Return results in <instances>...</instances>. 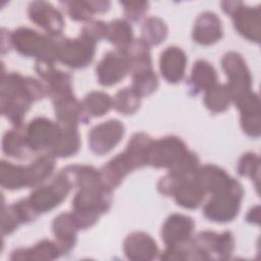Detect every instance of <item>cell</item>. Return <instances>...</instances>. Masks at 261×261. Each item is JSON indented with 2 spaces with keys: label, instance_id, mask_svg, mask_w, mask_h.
<instances>
[{
  "label": "cell",
  "instance_id": "9c48e42d",
  "mask_svg": "<svg viewBox=\"0 0 261 261\" xmlns=\"http://www.w3.org/2000/svg\"><path fill=\"white\" fill-rule=\"evenodd\" d=\"M23 129L31 151L49 152L60 135L61 124L46 117H36Z\"/></svg>",
  "mask_w": 261,
  "mask_h": 261
},
{
  "label": "cell",
  "instance_id": "d6a6232c",
  "mask_svg": "<svg viewBox=\"0 0 261 261\" xmlns=\"http://www.w3.org/2000/svg\"><path fill=\"white\" fill-rule=\"evenodd\" d=\"M84 113L89 120L91 117H99L106 114L113 107L112 98L105 92L92 91L82 101Z\"/></svg>",
  "mask_w": 261,
  "mask_h": 261
},
{
  "label": "cell",
  "instance_id": "484cf974",
  "mask_svg": "<svg viewBox=\"0 0 261 261\" xmlns=\"http://www.w3.org/2000/svg\"><path fill=\"white\" fill-rule=\"evenodd\" d=\"M217 84V72L212 64L204 59L197 60L192 68L189 80L190 91L193 94H199Z\"/></svg>",
  "mask_w": 261,
  "mask_h": 261
},
{
  "label": "cell",
  "instance_id": "44dd1931",
  "mask_svg": "<svg viewBox=\"0 0 261 261\" xmlns=\"http://www.w3.org/2000/svg\"><path fill=\"white\" fill-rule=\"evenodd\" d=\"M79 229L80 227L72 213L62 212L54 218L52 230L55 236V242L63 255L69 253L74 247Z\"/></svg>",
  "mask_w": 261,
  "mask_h": 261
},
{
  "label": "cell",
  "instance_id": "7402d4cb",
  "mask_svg": "<svg viewBox=\"0 0 261 261\" xmlns=\"http://www.w3.org/2000/svg\"><path fill=\"white\" fill-rule=\"evenodd\" d=\"M134 170L123 152L117 154L107 163H105L98 171L102 185L112 191L117 188L123 178Z\"/></svg>",
  "mask_w": 261,
  "mask_h": 261
},
{
  "label": "cell",
  "instance_id": "3957f363",
  "mask_svg": "<svg viewBox=\"0 0 261 261\" xmlns=\"http://www.w3.org/2000/svg\"><path fill=\"white\" fill-rule=\"evenodd\" d=\"M56 39L27 27L17 28L10 33L11 47L19 54L53 63L57 60Z\"/></svg>",
  "mask_w": 261,
  "mask_h": 261
},
{
  "label": "cell",
  "instance_id": "e0dca14e",
  "mask_svg": "<svg viewBox=\"0 0 261 261\" xmlns=\"http://www.w3.org/2000/svg\"><path fill=\"white\" fill-rule=\"evenodd\" d=\"M222 34V23L218 15L211 11H205L197 17L192 37L196 43L208 46L219 41Z\"/></svg>",
  "mask_w": 261,
  "mask_h": 261
},
{
  "label": "cell",
  "instance_id": "8d00e7d4",
  "mask_svg": "<svg viewBox=\"0 0 261 261\" xmlns=\"http://www.w3.org/2000/svg\"><path fill=\"white\" fill-rule=\"evenodd\" d=\"M112 100L113 108L124 115L134 114L141 105V97L132 89V87L120 89Z\"/></svg>",
  "mask_w": 261,
  "mask_h": 261
},
{
  "label": "cell",
  "instance_id": "836d02e7",
  "mask_svg": "<svg viewBox=\"0 0 261 261\" xmlns=\"http://www.w3.org/2000/svg\"><path fill=\"white\" fill-rule=\"evenodd\" d=\"M55 167V157L49 153L39 156L30 165H27L30 187H35L47 179Z\"/></svg>",
  "mask_w": 261,
  "mask_h": 261
},
{
  "label": "cell",
  "instance_id": "cb8c5ba5",
  "mask_svg": "<svg viewBox=\"0 0 261 261\" xmlns=\"http://www.w3.org/2000/svg\"><path fill=\"white\" fill-rule=\"evenodd\" d=\"M153 141V138L142 132L134 134L129 139L123 154L128 159L134 170L148 165L149 152Z\"/></svg>",
  "mask_w": 261,
  "mask_h": 261
},
{
  "label": "cell",
  "instance_id": "ffe728a7",
  "mask_svg": "<svg viewBox=\"0 0 261 261\" xmlns=\"http://www.w3.org/2000/svg\"><path fill=\"white\" fill-rule=\"evenodd\" d=\"M194 179L206 194L213 195L228 188L234 178L224 169L213 164H206L199 166L194 174Z\"/></svg>",
  "mask_w": 261,
  "mask_h": 261
},
{
  "label": "cell",
  "instance_id": "7c38bea8",
  "mask_svg": "<svg viewBox=\"0 0 261 261\" xmlns=\"http://www.w3.org/2000/svg\"><path fill=\"white\" fill-rule=\"evenodd\" d=\"M30 19L42 28L48 36L58 38L64 29V19L61 12L46 1H33L28 6Z\"/></svg>",
  "mask_w": 261,
  "mask_h": 261
},
{
  "label": "cell",
  "instance_id": "9a60e30c",
  "mask_svg": "<svg viewBox=\"0 0 261 261\" xmlns=\"http://www.w3.org/2000/svg\"><path fill=\"white\" fill-rule=\"evenodd\" d=\"M123 252L129 260L149 261L156 258L158 247L156 241L150 234L143 231H134L125 238Z\"/></svg>",
  "mask_w": 261,
  "mask_h": 261
},
{
  "label": "cell",
  "instance_id": "f1b7e54d",
  "mask_svg": "<svg viewBox=\"0 0 261 261\" xmlns=\"http://www.w3.org/2000/svg\"><path fill=\"white\" fill-rule=\"evenodd\" d=\"M80 147L81 139L77 127H68L61 125L60 135L56 143L48 153L55 158H66L76 154L80 150Z\"/></svg>",
  "mask_w": 261,
  "mask_h": 261
},
{
  "label": "cell",
  "instance_id": "4dcf8cb0",
  "mask_svg": "<svg viewBox=\"0 0 261 261\" xmlns=\"http://www.w3.org/2000/svg\"><path fill=\"white\" fill-rule=\"evenodd\" d=\"M106 39L115 46V49L125 50L135 40L133 28L128 20L116 18L107 23Z\"/></svg>",
  "mask_w": 261,
  "mask_h": 261
},
{
  "label": "cell",
  "instance_id": "2e32d148",
  "mask_svg": "<svg viewBox=\"0 0 261 261\" xmlns=\"http://www.w3.org/2000/svg\"><path fill=\"white\" fill-rule=\"evenodd\" d=\"M57 122L68 127H77L80 122L87 123L88 119L84 113L82 102L69 93L52 99Z\"/></svg>",
  "mask_w": 261,
  "mask_h": 261
},
{
  "label": "cell",
  "instance_id": "277c9868",
  "mask_svg": "<svg viewBox=\"0 0 261 261\" xmlns=\"http://www.w3.org/2000/svg\"><path fill=\"white\" fill-rule=\"evenodd\" d=\"M244 196L242 185L233 179L228 188L211 195L203 208L204 216L214 222L224 223L233 220L239 214Z\"/></svg>",
  "mask_w": 261,
  "mask_h": 261
},
{
  "label": "cell",
  "instance_id": "ac0fdd59",
  "mask_svg": "<svg viewBox=\"0 0 261 261\" xmlns=\"http://www.w3.org/2000/svg\"><path fill=\"white\" fill-rule=\"evenodd\" d=\"M187 62V55L180 48L176 46L167 47L160 55L159 67L161 75L170 84L180 82L185 75Z\"/></svg>",
  "mask_w": 261,
  "mask_h": 261
},
{
  "label": "cell",
  "instance_id": "ba28073f",
  "mask_svg": "<svg viewBox=\"0 0 261 261\" xmlns=\"http://www.w3.org/2000/svg\"><path fill=\"white\" fill-rule=\"evenodd\" d=\"M189 151L185 142L175 136H166L154 140L148 158V165L169 169Z\"/></svg>",
  "mask_w": 261,
  "mask_h": 261
},
{
  "label": "cell",
  "instance_id": "e575fe53",
  "mask_svg": "<svg viewBox=\"0 0 261 261\" xmlns=\"http://www.w3.org/2000/svg\"><path fill=\"white\" fill-rule=\"evenodd\" d=\"M205 107L213 113L225 111L231 102V96L226 85L215 84L205 91L203 99Z\"/></svg>",
  "mask_w": 261,
  "mask_h": 261
},
{
  "label": "cell",
  "instance_id": "b9f144b4",
  "mask_svg": "<svg viewBox=\"0 0 261 261\" xmlns=\"http://www.w3.org/2000/svg\"><path fill=\"white\" fill-rule=\"evenodd\" d=\"M123 6V14L128 20L138 21L147 12L149 2L146 1H127L120 2Z\"/></svg>",
  "mask_w": 261,
  "mask_h": 261
},
{
  "label": "cell",
  "instance_id": "6da1fadb",
  "mask_svg": "<svg viewBox=\"0 0 261 261\" xmlns=\"http://www.w3.org/2000/svg\"><path fill=\"white\" fill-rule=\"evenodd\" d=\"M48 96L43 82L22 76L18 72L3 71L1 77V113L15 127H21L31 104Z\"/></svg>",
  "mask_w": 261,
  "mask_h": 261
},
{
  "label": "cell",
  "instance_id": "603a6c76",
  "mask_svg": "<svg viewBox=\"0 0 261 261\" xmlns=\"http://www.w3.org/2000/svg\"><path fill=\"white\" fill-rule=\"evenodd\" d=\"M62 254L56 242L50 240H42L32 248H20L11 252V260H38L47 261L54 260Z\"/></svg>",
  "mask_w": 261,
  "mask_h": 261
},
{
  "label": "cell",
  "instance_id": "d6986e66",
  "mask_svg": "<svg viewBox=\"0 0 261 261\" xmlns=\"http://www.w3.org/2000/svg\"><path fill=\"white\" fill-rule=\"evenodd\" d=\"M38 213L30 205L28 199H21L9 206L2 207V234H9L20 224L35 220Z\"/></svg>",
  "mask_w": 261,
  "mask_h": 261
},
{
  "label": "cell",
  "instance_id": "60d3db41",
  "mask_svg": "<svg viewBox=\"0 0 261 261\" xmlns=\"http://www.w3.org/2000/svg\"><path fill=\"white\" fill-rule=\"evenodd\" d=\"M81 34L87 38L99 42L101 39H106L107 35V23L102 20H91L88 21L81 30Z\"/></svg>",
  "mask_w": 261,
  "mask_h": 261
},
{
  "label": "cell",
  "instance_id": "1f68e13d",
  "mask_svg": "<svg viewBox=\"0 0 261 261\" xmlns=\"http://www.w3.org/2000/svg\"><path fill=\"white\" fill-rule=\"evenodd\" d=\"M2 150L4 154L9 157L17 159L25 158L31 150L27 143L24 129H21L20 127H14L7 130L3 136Z\"/></svg>",
  "mask_w": 261,
  "mask_h": 261
},
{
  "label": "cell",
  "instance_id": "5bb4252c",
  "mask_svg": "<svg viewBox=\"0 0 261 261\" xmlns=\"http://www.w3.org/2000/svg\"><path fill=\"white\" fill-rule=\"evenodd\" d=\"M195 222L192 217L180 213H172L164 221L161 238L167 247L181 246L192 239Z\"/></svg>",
  "mask_w": 261,
  "mask_h": 261
},
{
  "label": "cell",
  "instance_id": "30bf717a",
  "mask_svg": "<svg viewBox=\"0 0 261 261\" xmlns=\"http://www.w3.org/2000/svg\"><path fill=\"white\" fill-rule=\"evenodd\" d=\"M129 73V62L124 50L114 49L104 54L96 67L100 85L110 87L119 83Z\"/></svg>",
  "mask_w": 261,
  "mask_h": 261
},
{
  "label": "cell",
  "instance_id": "8992f818",
  "mask_svg": "<svg viewBox=\"0 0 261 261\" xmlns=\"http://www.w3.org/2000/svg\"><path fill=\"white\" fill-rule=\"evenodd\" d=\"M221 66L228 79L226 86L233 103L252 92L253 79L241 54L234 51L225 53L221 59Z\"/></svg>",
  "mask_w": 261,
  "mask_h": 261
},
{
  "label": "cell",
  "instance_id": "74e56055",
  "mask_svg": "<svg viewBox=\"0 0 261 261\" xmlns=\"http://www.w3.org/2000/svg\"><path fill=\"white\" fill-rule=\"evenodd\" d=\"M132 79L130 87L141 98L151 95L158 88V76L153 68L133 73Z\"/></svg>",
  "mask_w": 261,
  "mask_h": 261
},
{
  "label": "cell",
  "instance_id": "83f0119b",
  "mask_svg": "<svg viewBox=\"0 0 261 261\" xmlns=\"http://www.w3.org/2000/svg\"><path fill=\"white\" fill-rule=\"evenodd\" d=\"M0 181L3 189L10 191L30 188L27 165H15L11 162L1 160Z\"/></svg>",
  "mask_w": 261,
  "mask_h": 261
},
{
  "label": "cell",
  "instance_id": "ab89813d",
  "mask_svg": "<svg viewBox=\"0 0 261 261\" xmlns=\"http://www.w3.org/2000/svg\"><path fill=\"white\" fill-rule=\"evenodd\" d=\"M234 250V238L233 234L224 230L221 233H217L215 244V259H228Z\"/></svg>",
  "mask_w": 261,
  "mask_h": 261
},
{
  "label": "cell",
  "instance_id": "f35d334b",
  "mask_svg": "<svg viewBox=\"0 0 261 261\" xmlns=\"http://www.w3.org/2000/svg\"><path fill=\"white\" fill-rule=\"evenodd\" d=\"M237 171L241 176L250 177L256 180V188L258 189L259 173H260V158L256 153L247 152L239 160Z\"/></svg>",
  "mask_w": 261,
  "mask_h": 261
},
{
  "label": "cell",
  "instance_id": "f546056e",
  "mask_svg": "<svg viewBox=\"0 0 261 261\" xmlns=\"http://www.w3.org/2000/svg\"><path fill=\"white\" fill-rule=\"evenodd\" d=\"M129 62V73L152 69L150 46L142 39H135L124 50Z\"/></svg>",
  "mask_w": 261,
  "mask_h": 261
},
{
  "label": "cell",
  "instance_id": "d590c367",
  "mask_svg": "<svg viewBox=\"0 0 261 261\" xmlns=\"http://www.w3.org/2000/svg\"><path fill=\"white\" fill-rule=\"evenodd\" d=\"M142 40L149 46L159 45L162 43L168 33L166 23L157 16L147 17L142 24Z\"/></svg>",
  "mask_w": 261,
  "mask_h": 261
},
{
  "label": "cell",
  "instance_id": "7bdbcfd3",
  "mask_svg": "<svg viewBox=\"0 0 261 261\" xmlns=\"http://www.w3.org/2000/svg\"><path fill=\"white\" fill-rule=\"evenodd\" d=\"M247 221L250 223H256L259 224L260 223V206L257 205L253 208H251L247 214L246 217Z\"/></svg>",
  "mask_w": 261,
  "mask_h": 261
},
{
  "label": "cell",
  "instance_id": "4fadbf2b",
  "mask_svg": "<svg viewBox=\"0 0 261 261\" xmlns=\"http://www.w3.org/2000/svg\"><path fill=\"white\" fill-rule=\"evenodd\" d=\"M236 31L247 40L260 42L261 36V9L260 6H246L240 1L237 9L230 14Z\"/></svg>",
  "mask_w": 261,
  "mask_h": 261
},
{
  "label": "cell",
  "instance_id": "52a82bcc",
  "mask_svg": "<svg viewBox=\"0 0 261 261\" xmlns=\"http://www.w3.org/2000/svg\"><path fill=\"white\" fill-rule=\"evenodd\" d=\"M71 189L69 180L62 172H59L50 184L35 188L28 201L38 214L45 213L57 207L67 197Z\"/></svg>",
  "mask_w": 261,
  "mask_h": 261
},
{
  "label": "cell",
  "instance_id": "5b68a950",
  "mask_svg": "<svg viewBox=\"0 0 261 261\" xmlns=\"http://www.w3.org/2000/svg\"><path fill=\"white\" fill-rule=\"evenodd\" d=\"M57 60L62 64L80 69L87 67L94 59L96 42L80 34L75 39L58 37L57 39Z\"/></svg>",
  "mask_w": 261,
  "mask_h": 261
},
{
  "label": "cell",
  "instance_id": "4316f807",
  "mask_svg": "<svg viewBox=\"0 0 261 261\" xmlns=\"http://www.w3.org/2000/svg\"><path fill=\"white\" fill-rule=\"evenodd\" d=\"M206 193L193 178L181 181L172 194L175 203L187 209L198 208L204 201Z\"/></svg>",
  "mask_w": 261,
  "mask_h": 261
},
{
  "label": "cell",
  "instance_id": "7a4b0ae2",
  "mask_svg": "<svg viewBox=\"0 0 261 261\" xmlns=\"http://www.w3.org/2000/svg\"><path fill=\"white\" fill-rule=\"evenodd\" d=\"M111 192L102 182L79 188L71 202V213L80 229L93 226L100 216L108 211L112 199Z\"/></svg>",
  "mask_w": 261,
  "mask_h": 261
},
{
  "label": "cell",
  "instance_id": "d4e9b609",
  "mask_svg": "<svg viewBox=\"0 0 261 261\" xmlns=\"http://www.w3.org/2000/svg\"><path fill=\"white\" fill-rule=\"evenodd\" d=\"M60 4L65 8L67 14L75 21H91L96 13L108 11L110 7L109 1H62Z\"/></svg>",
  "mask_w": 261,
  "mask_h": 261
},
{
  "label": "cell",
  "instance_id": "8fae6325",
  "mask_svg": "<svg viewBox=\"0 0 261 261\" xmlns=\"http://www.w3.org/2000/svg\"><path fill=\"white\" fill-rule=\"evenodd\" d=\"M124 125L118 119H109L95 125L89 133V146L97 155L110 152L122 139Z\"/></svg>",
  "mask_w": 261,
  "mask_h": 261
}]
</instances>
